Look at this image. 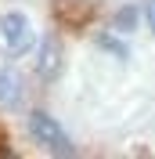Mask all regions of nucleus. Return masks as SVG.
<instances>
[{
    "mask_svg": "<svg viewBox=\"0 0 155 159\" xmlns=\"http://www.w3.org/2000/svg\"><path fill=\"white\" fill-rule=\"evenodd\" d=\"M0 33H4V43H7L11 54H22V51H29L36 40H33V25L25 22V15H18V11H11V15H4L0 18Z\"/></svg>",
    "mask_w": 155,
    "mask_h": 159,
    "instance_id": "obj_2",
    "label": "nucleus"
},
{
    "mask_svg": "<svg viewBox=\"0 0 155 159\" xmlns=\"http://www.w3.org/2000/svg\"><path fill=\"white\" fill-rule=\"evenodd\" d=\"M97 47H101V51H112V54H119V58H126V47L119 43L116 36H108V33H101V36H97Z\"/></svg>",
    "mask_w": 155,
    "mask_h": 159,
    "instance_id": "obj_6",
    "label": "nucleus"
},
{
    "mask_svg": "<svg viewBox=\"0 0 155 159\" xmlns=\"http://www.w3.org/2000/svg\"><path fill=\"white\" fill-rule=\"evenodd\" d=\"M141 11H144V22H148V29L155 33V0H144V7H141Z\"/></svg>",
    "mask_w": 155,
    "mask_h": 159,
    "instance_id": "obj_7",
    "label": "nucleus"
},
{
    "mask_svg": "<svg viewBox=\"0 0 155 159\" xmlns=\"http://www.w3.org/2000/svg\"><path fill=\"white\" fill-rule=\"evenodd\" d=\"M25 101V83L18 80L15 69H0V109H18Z\"/></svg>",
    "mask_w": 155,
    "mask_h": 159,
    "instance_id": "obj_4",
    "label": "nucleus"
},
{
    "mask_svg": "<svg viewBox=\"0 0 155 159\" xmlns=\"http://www.w3.org/2000/svg\"><path fill=\"white\" fill-rule=\"evenodd\" d=\"M61 65H65V47H61L58 36H47L40 40V54H36V72L43 80H54L61 72Z\"/></svg>",
    "mask_w": 155,
    "mask_h": 159,
    "instance_id": "obj_3",
    "label": "nucleus"
},
{
    "mask_svg": "<svg viewBox=\"0 0 155 159\" xmlns=\"http://www.w3.org/2000/svg\"><path fill=\"white\" fill-rule=\"evenodd\" d=\"M29 138L40 148H47L51 156H72L76 145L69 141V134L61 130V123L47 112H29Z\"/></svg>",
    "mask_w": 155,
    "mask_h": 159,
    "instance_id": "obj_1",
    "label": "nucleus"
},
{
    "mask_svg": "<svg viewBox=\"0 0 155 159\" xmlns=\"http://www.w3.org/2000/svg\"><path fill=\"white\" fill-rule=\"evenodd\" d=\"M144 18V11H137L134 4H126V7H119L116 15H112V22H116V29H123V33H130V29H137V22Z\"/></svg>",
    "mask_w": 155,
    "mask_h": 159,
    "instance_id": "obj_5",
    "label": "nucleus"
}]
</instances>
